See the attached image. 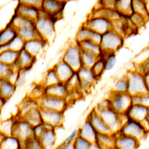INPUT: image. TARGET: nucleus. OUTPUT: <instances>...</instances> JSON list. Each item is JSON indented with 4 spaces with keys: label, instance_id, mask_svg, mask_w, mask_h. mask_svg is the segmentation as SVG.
<instances>
[{
    "label": "nucleus",
    "instance_id": "f257e3e1",
    "mask_svg": "<svg viewBox=\"0 0 149 149\" xmlns=\"http://www.w3.org/2000/svg\"><path fill=\"white\" fill-rule=\"evenodd\" d=\"M54 20L42 10L40 15L35 20V27L41 38L49 42L55 36Z\"/></svg>",
    "mask_w": 149,
    "mask_h": 149
},
{
    "label": "nucleus",
    "instance_id": "f03ea898",
    "mask_svg": "<svg viewBox=\"0 0 149 149\" xmlns=\"http://www.w3.org/2000/svg\"><path fill=\"white\" fill-rule=\"evenodd\" d=\"M118 132L122 134L133 137L141 141L147 136L149 129L142 123L131 119H128L122 126Z\"/></svg>",
    "mask_w": 149,
    "mask_h": 149
},
{
    "label": "nucleus",
    "instance_id": "7ed1b4c3",
    "mask_svg": "<svg viewBox=\"0 0 149 149\" xmlns=\"http://www.w3.org/2000/svg\"><path fill=\"white\" fill-rule=\"evenodd\" d=\"M94 108L108 126L113 133H116L119 131L123 125L119 113L113 109L111 107L101 108L96 106Z\"/></svg>",
    "mask_w": 149,
    "mask_h": 149
},
{
    "label": "nucleus",
    "instance_id": "20e7f679",
    "mask_svg": "<svg viewBox=\"0 0 149 149\" xmlns=\"http://www.w3.org/2000/svg\"><path fill=\"white\" fill-rule=\"evenodd\" d=\"M124 42L125 37L111 29L102 34L100 45L104 52H116L123 45Z\"/></svg>",
    "mask_w": 149,
    "mask_h": 149
},
{
    "label": "nucleus",
    "instance_id": "39448f33",
    "mask_svg": "<svg viewBox=\"0 0 149 149\" xmlns=\"http://www.w3.org/2000/svg\"><path fill=\"white\" fill-rule=\"evenodd\" d=\"M128 83V93L131 95L149 93L147 88L144 74L133 70H128L126 73Z\"/></svg>",
    "mask_w": 149,
    "mask_h": 149
},
{
    "label": "nucleus",
    "instance_id": "423d86ee",
    "mask_svg": "<svg viewBox=\"0 0 149 149\" xmlns=\"http://www.w3.org/2000/svg\"><path fill=\"white\" fill-rule=\"evenodd\" d=\"M108 98L111 108L118 113H126L132 105V95L128 93H118L111 91Z\"/></svg>",
    "mask_w": 149,
    "mask_h": 149
},
{
    "label": "nucleus",
    "instance_id": "0eeeda50",
    "mask_svg": "<svg viewBox=\"0 0 149 149\" xmlns=\"http://www.w3.org/2000/svg\"><path fill=\"white\" fill-rule=\"evenodd\" d=\"M62 59L76 72L78 71L82 67L81 50L76 42L68 47Z\"/></svg>",
    "mask_w": 149,
    "mask_h": 149
},
{
    "label": "nucleus",
    "instance_id": "6e6552de",
    "mask_svg": "<svg viewBox=\"0 0 149 149\" xmlns=\"http://www.w3.org/2000/svg\"><path fill=\"white\" fill-rule=\"evenodd\" d=\"M12 135L17 137L23 143L34 136L33 127L22 117L17 116L15 118Z\"/></svg>",
    "mask_w": 149,
    "mask_h": 149
},
{
    "label": "nucleus",
    "instance_id": "1a4fd4ad",
    "mask_svg": "<svg viewBox=\"0 0 149 149\" xmlns=\"http://www.w3.org/2000/svg\"><path fill=\"white\" fill-rule=\"evenodd\" d=\"M39 107L64 112L68 105V101L66 98L58 97L52 95H44L37 100Z\"/></svg>",
    "mask_w": 149,
    "mask_h": 149
},
{
    "label": "nucleus",
    "instance_id": "9d476101",
    "mask_svg": "<svg viewBox=\"0 0 149 149\" xmlns=\"http://www.w3.org/2000/svg\"><path fill=\"white\" fill-rule=\"evenodd\" d=\"M92 30L103 34L112 29V21L104 16H91L87 19L83 23Z\"/></svg>",
    "mask_w": 149,
    "mask_h": 149
},
{
    "label": "nucleus",
    "instance_id": "9b49d317",
    "mask_svg": "<svg viewBox=\"0 0 149 149\" xmlns=\"http://www.w3.org/2000/svg\"><path fill=\"white\" fill-rule=\"evenodd\" d=\"M129 119L140 122L149 129V107L132 104L126 112Z\"/></svg>",
    "mask_w": 149,
    "mask_h": 149
},
{
    "label": "nucleus",
    "instance_id": "f8f14e48",
    "mask_svg": "<svg viewBox=\"0 0 149 149\" xmlns=\"http://www.w3.org/2000/svg\"><path fill=\"white\" fill-rule=\"evenodd\" d=\"M40 108L44 123L55 129L62 125L64 119L63 112L41 107Z\"/></svg>",
    "mask_w": 149,
    "mask_h": 149
},
{
    "label": "nucleus",
    "instance_id": "ddd939ff",
    "mask_svg": "<svg viewBox=\"0 0 149 149\" xmlns=\"http://www.w3.org/2000/svg\"><path fill=\"white\" fill-rule=\"evenodd\" d=\"M76 72L80 80V90L81 92L88 91L98 80L91 68L81 67Z\"/></svg>",
    "mask_w": 149,
    "mask_h": 149
},
{
    "label": "nucleus",
    "instance_id": "4468645a",
    "mask_svg": "<svg viewBox=\"0 0 149 149\" xmlns=\"http://www.w3.org/2000/svg\"><path fill=\"white\" fill-rule=\"evenodd\" d=\"M41 12L40 8L27 4L23 1H20L17 5L15 13L35 21L40 15Z\"/></svg>",
    "mask_w": 149,
    "mask_h": 149
},
{
    "label": "nucleus",
    "instance_id": "2eb2a0df",
    "mask_svg": "<svg viewBox=\"0 0 149 149\" xmlns=\"http://www.w3.org/2000/svg\"><path fill=\"white\" fill-rule=\"evenodd\" d=\"M64 6V2L62 1L45 0L42 1L41 9L55 20L56 16L62 13Z\"/></svg>",
    "mask_w": 149,
    "mask_h": 149
},
{
    "label": "nucleus",
    "instance_id": "dca6fc26",
    "mask_svg": "<svg viewBox=\"0 0 149 149\" xmlns=\"http://www.w3.org/2000/svg\"><path fill=\"white\" fill-rule=\"evenodd\" d=\"M115 147L118 149H138L140 141L133 137L122 134L119 132L115 133Z\"/></svg>",
    "mask_w": 149,
    "mask_h": 149
},
{
    "label": "nucleus",
    "instance_id": "f3484780",
    "mask_svg": "<svg viewBox=\"0 0 149 149\" xmlns=\"http://www.w3.org/2000/svg\"><path fill=\"white\" fill-rule=\"evenodd\" d=\"M61 82L66 83L76 72L62 59L53 67Z\"/></svg>",
    "mask_w": 149,
    "mask_h": 149
},
{
    "label": "nucleus",
    "instance_id": "a211bd4d",
    "mask_svg": "<svg viewBox=\"0 0 149 149\" xmlns=\"http://www.w3.org/2000/svg\"><path fill=\"white\" fill-rule=\"evenodd\" d=\"M86 119L91 123L98 133H113L94 108L90 112Z\"/></svg>",
    "mask_w": 149,
    "mask_h": 149
},
{
    "label": "nucleus",
    "instance_id": "6ab92c4d",
    "mask_svg": "<svg viewBox=\"0 0 149 149\" xmlns=\"http://www.w3.org/2000/svg\"><path fill=\"white\" fill-rule=\"evenodd\" d=\"M45 129L39 139L45 149L51 148L54 147L57 139L56 129L45 124Z\"/></svg>",
    "mask_w": 149,
    "mask_h": 149
},
{
    "label": "nucleus",
    "instance_id": "aec40b11",
    "mask_svg": "<svg viewBox=\"0 0 149 149\" xmlns=\"http://www.w3.org/2000/svg\"><path fill=\"white\" fill-rule=\"evenodd\" d=\"M47 42L41 37L25 41L24 49L36 58L44 50Z\"/></svg>",
    "mask_w": 149,
    "mask_h": 149
},
{
    "label": "nucleus",
    "instance_id": "412c9836",
    "mask_svg": "<svg viewBox=\"0 0 149 149\" xmlns=\"http://www.w3.org/2000/svg\"><path fill=\"white\" fill-rule=\"evenodd\" d=\"M44 93L45 95L63 98L67 100L70 95V91L66 84L61 81L56 84L44 87Z\"/></svg>",
    "mask_w": 149,
    "mask_h": 149
},
{
    "label": "nucleus",
    "instance_id": "4be33fe9",
    "mask_svg": "<svg viewBox=\"0 0 149 149\" xmlns=\"http://www.w3.org/2000/svg\"><path fill=\"white\" fill-rule=\"evenodd\" d=\"M79 136L86 139L91 143L96 142L98 132L88 120H86L78 129Z\"/></svg>",
    "mask_w": 149,
    "mask_h": 149
},
{
    "label": "nucleus",
    "instance_id": "5701e85b",
    "mask_svg": "<svg viewBox=\"0 0 149 149\" xmlns=\"http://www.w3.org/2000/svg\"><path fill=\"white\" fill-rule=\"evenodd\" d=\"M36 57L31 55L24 49L19 52V56L16 66L20 70H26L29 71L36 61Z\"/></svg>",
    "mask_w": 149,
    "mask_h": 149
},
{
    "label": "nucleus",
    "instance_id": "b1692460",
    "mask_svg": "<svg viewBox=\"0 0 149 149\" xmlns=\"http://www.w3.org/2000/svg\"><path fill=\"white\" fill-rule=\"evenodd\" d=\"M115 133H98L96 143L102 149H111L115 147Z\"/></svg>",
    "mask_w": 149,
    "mask_h": 149
},
{
    "label": "nucleus",
    "instance_id": "393cba45",
    "mask_svg": "<svg viewBox=\"0 0 149 149\" xmlns=\"http://www.w3.org/2000/svg\"><path fill=\"white\" fill-rule=\"evenodd\" d=\"M33 127L43 123L40 107H35L30 109L22 116Z\"/></svg>",
    "mask_w": 149,
    "mask_h": 149
},
{
    "label": "nucleus",
    "instance_id": "a878e982",
    "mask_svg": "<svg viewBox=\"0 0 149 149\" xmlns=\"http://www.w3.org/2000/svg\"><path fill=\"white\" fill-rule=\"evenodd\" d=\"M17 35V30L9 23L0 31V46L8 44Z\"/></svg>",
    "mask_w": 149,
    "mask_h": 149
},
{
    "label": "nucleus",
    "instance_id": "bb28decb",
    "mask_svg": "<svg viewBox=\"0 0 149 149\" xmlns=\"http://www.w3.org/2000/svg\"><path fill=\"white\" fill-rule=\"evenodd\" d=\"M16 87L15 84L7 79H0V97L8 100L14 94Z\"/></svg>",
    "mask_w": 149,
    "mask_h": 149
},
{
    "label": "nucleus",
    "instance_id": "cd10ccee",
    "mask_svg": "<svg viewBox=\"0 0 149 149\" xmlns=\"http://www.w3.org/2000/svg\"><path fill=\"white\" fill-rule=\"evenodd\" d=\"M10 23L16 29L29 28V27H36L35 21L17 14H15L12 17Z\"/></svg>",
    "mask_w": 149,
    "mask_h": 149
},
{
    "label": "nucleus",
    "instance_id": "c85d7f7f",
    "mask_svg": "<svg viewBox=\"0 0 149 149\" xmlns=\"http://www.w3.org/2000/svg\"><path fill=\"white\" fill-rule=\"evenodd\" d=\"M21 140L15 136H5L0 143V149H22Z\"/></svg>",
    "mask_w": 149,
    "mask_h": 149
},
{
    "label": "nucleus",
    "instance_id": "c756f323",
    "mask_svg": "<svg viewBox=\"0 0 149 149\" xmlns=\"http://www.w3.org/2000/svg\"><path fill=\"white\" fill-rule=\"evenodd\" d=\"M115 9L123 16L129 17L133 12L132 1L131 0H116Z\"/></svg>",
    "mask_w": 149,
    "mask_h": 149
},
{
    "label": "nucleus",
    "instance_id": "7c9ffc66",
    "mask_svg": "<svg viewBox=\"0 0 149 149\" xmlns=\"http://www.w3.org/2000/svg\"><path fill=\"white\" fill-rule=\"evenodd\" d=\"M76 44L79 46L81 49L91 52L98 56L102 54V49L100 44H96L90 40H86L81 42H76Z\"/></svg>",
    "mask_w": 149,
    "mask_h": 149
},
{
    "label": "nucleus",
    "instance_id": "2f4dec72",
    "mask_svg": "<svg viewBox=\"0 0 149 149\" xmlns=\"http://www.w3.org/2000/svg\"><path fill=\"white\" fill-rule=\"evenodd\" d=\"M19 52L6 49L0 52V62L13 66L16 64Z\"/></svg>",
    "mask_w": 149,
    "mask_h": 149
},
{
    "label": "nucleus",
    "instance_id": "473e14b6",
    "mask_svg": "<svg viewBox=\"0 0 149 149\" xmlns=\"http://www.w3.org/2000/svg\"><path fill=\"white\" fill-rule=\"evenodd\" d=\"M24 43L25 41L17 35L8 44L1 45L0 52L6 49H12L17 52H20L24 49Z\"/></svg>",
    "mask_w": 149,
    "mask_h": 149
},
{
    "label": "nucleus",
    "instance_id": "72a5a7b5",
    "mask_svg": "<svg viewBox=\"0 0 149 149\" xmlns=\"http://www.w3.org/2000/svg\"><path fill=\"white\" fill-rule=\"evenodd\" d=\"M111 91L118 93H128V83L126 74L116 79Z\"/></svg>",
    "mask_w": 149,
    "mask_h": 149
},
{
    "label": "nucleus",
    "instance_id": "f704fd0d",
    "mask_svg": "<svg viewBox=\"0 0 149 149\" xmlns=\"http://www.w3.org/2000/svg\"><path fill=\"white\" fill-rule=\"evenodd\" d=\"M81 50V63L82 67L91 68L98 59V55L89 51Z\"/></svg>",
    "mask_w": 149,
    "mask_h": 149
},
{
    "label": "nucleus",
    "instance_id": "c9c22d12",
    "mask_svg": "<svg viewBox=\"0 0 149 149\" xmlns=\"http://www.w3.org/2000/svg\"><path fill=\"white\" fill-rule=\"evenodd\" d=\"M59 82H60L59 79L54 69L52 68L51 69H48L47 72L45 73L41 84L44 87H46L56 84Z\"/></svg>",
    "mask_w": 149,
    "mask_h": 149
},
{
    "label": "nucleus",
    "instance_id": "e433bc0d",
    "mask_svg": "<svg viewBox=\"0 0 149 149\" xmlns=\"http://www.w3.org/2000/svg\"><path fill=\"white\" fill-rule=\"evenodd\" d=\"M17 34L25 41L40 37L36 27L20 29L17 30Z\"/></svg>",
    "mask_w": 149,
    "mask_h": 149
},
{
    "label": "nucleus",
    "instance_id": "4c0bfd02",
    "mask_svg": "<svg viewBox=\"0 0 149 149\" xmlns=\"http://www.w3.org/2000/svg\"><path fill=\"white\" fill-rule=\"evenodd\" d=\"M149 19L143 15L133 12L129 17V20L131 24L136 29L143 26Z\"/></svg>",
    "mask_w": 149,
    "mask_h": 149
},
{
    "label": "nucleus",
    "instance_id": "58836bf2",
    "mask_svg": "<svg viewBox=\"0 0 149 149\" xmlns=\"http://www.w3.org/2000/svg\"><path fill=\"white\" fill-rule=\"evenodd\" d=\"M100 56H102L104 57L105 70L109 71L113 69L116 65L117 61L116 52H107L103 51L102 54Z\"/></svg>",
    "mask_w": 149,
    "mask_h": 149
},
{
    "label": "nucleus",
    "instance_id": "ea45409f",
    "mask_svg": "<svg viewBox=\"0 0 149 149\" xmlns=\"http://www.w3.org/2000/svg\"><path fill=\"white\" fill-rule=\"evenodd\" d=\"M93 31V30L83 24L77 31L76 36V41L81 42L86 40H90Z\"/></svg>",
    "mask_w": 149,
    "mask_h": 149
},
{
    "label": "nucleus",
    "instance_id": "a19ab883",
    "mask_svg": "<svg viewBox=\"0 0 149 149\" xmlns=\"http://www.w3.org/2000/svg\"><path fill=\"white\" fill-rule=\"evenodd\" d=\"M15 118L2 120L0 123V132L5 136H11L13 133Z\"/></svg>",
    "mask_w": 149,
    "mask_h": 149
},
{
    "label": "nucleus",
    "instance_id": "79ce46f5",
    "mask_svg": "<svg viewBox=\"0 0 149 149\" xmlns=\"http://www.w3.org/2000/svg\"><path fill=\"white\" fill-rule=\"evenodd\" d=\"M132 7H133V12L141 14L149 19V15L147 10L145 1L133 0Z\"/></svg>",
    "mask_w": 149,
    "mask_h": 149
},
{
    "label": "nucleus",
    "instance_id": "37998d69",
    "mask_svg": "<svg viewBox=\"0 0 149 149\" xmlns=\"http://www.w3.org/2000/svg\"><path fill=\"white\" fill-rule=\"evenodd\" d=\"M95 76L99 79L102 74L104 73V71H105V61L104 57L102 56H100L97 61L94 64V65L91 68Z\"/></svg>",
    "mask_w": 149,
    "mask_h": 149
},
{
    "label": "nucleus",
    "instance_id": "c03bdc74",
    "mask_svg": "<svg viewBox=\"0 0 149 149\" xmlns=\"http://www.w3.org/2000/svg\"><path fill=\"white\" fill-rule=\"evenodd\" d=\"M23 149H41L44 148L39 138L33 136L22 143Z\"/></svg>",
    "mask_w": 149,
    "mask_h": 149
},
{
    "label": "nucleus",
    "instance_id": "a18cd8bd",
    "mask_svg": "<svg viewBox=\"0 0 149 149\" xmlns=\"http://www.w3.org/2000/svg\"><path fill=\"white\" fill-rule=\"evenodd\" d=\"M132 102L149 107V93L132 95Z\"/></svg>",
    "mask_w": 149,
    "mask_h": 149
},
{
    "label": "nucleus",
    "instance_id": "49530a36",
    "mask_svg": "<svg viewBox=\"0 0 149 149\" xmlns=\"http://www.w3.org/2000/svg\"><path fill=\"white\" fill-rule=\"evenodd\" d=\"M149 58V46L141 49L134 56L132 62L134 64H141Z\"/></svg>",
    "mask_w": 149,
    "mask_h": 149
},
{
    "label": "nucleus",
    "instance_id": "de8ad7c7",
    "mask_svg": "<svg viewBox=\"0 0 149 149\" xmlns=\"http://www.w3.org/2000/svg\"><path fill=\"white\" fill-rule=\"evenodd\" d=\"M92 143L86 139L78 136L72 144V149H90Z\"/></svg>",
    "mask_w": 149,
    "mask_h": 149
},
{
    "label": "nucleus",
    "instance_id": "09e8293b",
    "mask_svg": "<svg viewBox=\"0 0 149 149\" xmlns=\"http://www.w3.org/2000/svg\"><path fill=\"white\" fill-rule=\"evenodd\" d=\"M12 70V66L0 62V79H6Z\"/></svg>",
    "mask_w": 149,
    "mask_h": 149
},
{
    "label": "nucleus",
    "instance_id": "8fccbe9b",
    "mask_svg": "<svg viewBox=\"0 0 149 149\" xmlns=\"http://www.w3.org/2000/svg\"><path fill=\"white\" fill-rule=\"evenodd\" d=\"M78 136H79L78 129H74L64 139V140L62 143H63L65 144H72Z\"/></svg>",
    "mask_w": 149,
    "mask_h": 149
},
{
    "label": "nucleus",
    "instance_id": "3c124183",
    "mask_svg": "<svg viewBox=\"0 0 149 149\" xmlns=\"http://www.w3.org/2000/svg\"><path fill=\"white\" fill-rule=\"evenodd\" d=\"M28 71L26 70H20L17 80L15 83V85L16 86V87L20 86L24 83L25 80H26V73Z\"/></svg>",
    "mask_w": 149,
    "mask_h": 149
},
{
    "label": "nucleus",
    "instance_id": "603ef678",
    "mask_svg": "<svg viewBox=\"0 0 149 149\" xmlns=\"http://www.w3.org/2000/svg\"><path fill=\"white\" fill-rule=\"evenodd\" d=\"M45 129V126L44 123H42L40 125H38L37 126L33 127V132L34 136L39 138L40 136L41 135L42 132Z\"/></svg>",
    "mask_w": 149,
    "mask_h": 149
},
{
    "label": "nucleus",
    "instance_id": "864d4df0",
    "mask_svg": "<svg viewBox=\"0 0 149 149\" xmlns=\"http://www.w3.org/2000/svg\"><path fill=\"white\" fill-rule=\"evenodd\" d=\"M102 34H100L99 33H97L94 31L91 36V37L90 38V40H91L92 41H93L96 44L100 45V43L102 40Z\"/></svg>",
    "mask_w": 149,
    "mask_h": 149
},
{
    "label": "nucleus",
    "instance_id": "5fc2aeb1",
    "mask_svg": "<svg viewBox=\"0 0 149 149\" xmlns=\"http://www.w3.org/2000/svg\"><path fill=\"white\" fill-rule=\"evenodd\" d=\"M55 149H72V144H67L62 143L59 146L56 147Z\"/></svg>",
    "mask_w": 149,
    "mask_h": 149
},
{
    "label": "nucleus",
    "instance_id": "6e6d98bb",
    "mask_svg": "<svg viewBox=\"0 0 149 149\" xmlns=\"http://www.w3.org/2000/svg\"><path fill=\"white\" fill-rule=\"evenodd\" d=\"M144 80H145V83H146L147 88L148 90V91L149 92V72L145 73L144 74Z\"/></svg>",
    "mask_w": 149,
    "mask_h": 149
},
{
    "label": "nucleus",
    "instance_id": "4d7b16f0",
    "mask_svg": "<svg viewBox=\"0 0 149 149\" xmlns=\"http://www.w3.org/2000/svg\"><path fill=\"white\" fill-rule=\"evenodd\" d=\"M90 149H102V148L97 143H94L91 144Z\"/></svg>",
    "mask_w": 149,
    "mask_h": 149
},
{
    "label": "nucleus",
    "instance_id": "13d9d810",
    "mask_svg": "<svg viewBox=\"0 0 149 149\" xmlns=\"http://www.w3.org/2000/svg\"><path fill=\"white\" fill-rule=\"evenodd\" d=\"M146 2V8H147V10L149 15V0L148 1H145Z\"/></svg>",
    "mask_w": 149,
    "mask_h": 149
},
{
    "label": "nucleus",
    "instance_id": "bf43d9fd",
    "mask_svg": "<svg viewBox=\"0 0 149 149\" xmlns=\"http://www.w3.org/2000/svg\"><path fill=\"white\" fill-rule=\"evenodd\" d=\"M111 149H118V148H116V147H113V148H111Z\"/></svg>",
    "mask_w": 149,
    "mask_h": 149
},
{
    "label": "nucleus",
    "instance_id": "052dcab7",
    "mask_svg": "<svg viewBox=\"0 0 149 149\" xmlns=\"http://www.w3.org/2000/svg\"><path fill=\"white\" fill-rule=\"evenodd\" d=\"M1 106L0 105V112H1Z\"/></svg>",
    "mask_w": 149,
    "mask_h": 149
},
{
    "label": "nucleus",
    "instance_id": "680f3d73",
    "mask_svg": "<svg viewBox=\"0 0 149 149\" xmlns=\"http://www.w3.org/2000/svg\"><path fill=\"white\" fill-rule=\"evenodd\" d=\"M41 149H45V148H41Z\"/></svg>",
    "mask_w": 149,
    "mask_h": 149
}]
</instances>
